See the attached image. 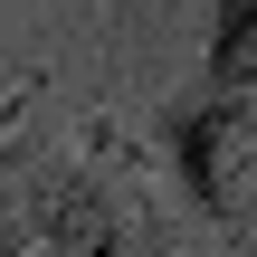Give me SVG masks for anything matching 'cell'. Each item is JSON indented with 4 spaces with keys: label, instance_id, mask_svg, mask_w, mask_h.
I'll use <instances>...</instances> for the list:
<instances>
[{
    "label": "cell",
    "instance_id": "cell-1",
    "mask_svg": "<svg viewBox=\"0 0 257 257\" xmlns=\"http://www.w3.org/2000/svg\"><path fill=\"white\" fill-rule=\"evenodd\" d=\"M162 153H172L200 229L257 238V86H200L191 76L162 105Z\"/></svg>",
    "mask_w": 257,
    "mask_h": 257
},
{
    "label": "cell",
    "instance_id": "cell-2",
    "mask_svg": "<svg viewBox=\"0 0 257 257\" xmlns=\"http://www.w3.org/2000/svg\"><path fill=\"white\" fill-rule=\"evenodd\" d=\"M200 86H257V0H219V10H210Z\"/></svg>",
    "mask_w": 257,
    "mask_h": 257
}]
</instances>
